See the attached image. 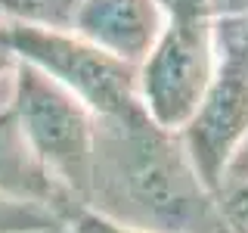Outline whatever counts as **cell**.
Here are the masks:
<instances>
[{
    "instance_id": "cell-13",
    "label": "cell",
    "mask_w": 248,
    "mask_h": 233,
    "mask_svg": "<svg viewBox=\"0 0 248 233\" xmlns=\"http://www.w3.org/2000/svg\"><path fill=\"white\" fill-rule=\"evenodd\" d=\"M211 22H230V19H248V0H205Z\"/></svg>"
},
{
    "instance_id": "cell-5",
    "label": "cell",
    "mask_w": 248,
    "mask_h": 233,
    "mask_svg": "<svg viewBox=\"0 0 248 233\" xmlns=\"http://www.w3.org/2000/svg\"><path fill=\"white\" fill-rule=\"evenodd\" d=\"M217 72L214 22L168 19L149 56L137 66V87L143 112L158 128L180 134L183 124L196 115L202 97L211 87Z\"/></svg>"
},
{
    "instance_id": "cell-10",
    "label": "cell",
    "mask_w": 248,
    "mask_h": 233,
    "mask_svg": "<svg viewBox=\"0 0 248 233\" xmlns=\"http://www.w3.org/2000/svg\"><path fill=\"white\" fill-rule=\"evenodd\" d=\"M220 199V212L227 217L232 233H248V183H236V186H223L217 193Z\"/></svg>"
},
{
    "instance_id": "cell-6",
    "label": "cell",
    "mask_w": 248,
    "mask_h": 233,
    "mask_svg": "<svg viewBox=\"0 0 248 233\" xmlns=\"http://www.w3.org/2000/svg\"><path fill=\"white\" fill-rule=\"evenodd\" d=\"M165 22L158 0H81L72 31L99 50L140 66L158 41Z\"/></svg>"
},
{
    "instance_id": "cell-2",
    "label": "cell",
    "mask_w": 248,
    "mask_h": 233,
    "mask_svg": "<svg viewBox=\"0 0 248 233\" xmlns=\"http://www.w3.org/2000/svg\"><path fill=\"white\" fill-rule=\"evenodd\" d=\"M10 84V109L28 150L75 208H84L96 150V115L53 78L25 62L13 66Z\"/></svg>"
},
{
    "instance_id": "cell-4",
    "label": "cell",
    "mask_w": 248,
    "mask_h": 233,
    "mask_svg": "<svg viewBox=\"0 0 248 233\" xmlns=\"http://www.w3.org/2000/svg\"><path fill=\"white\" fill-rule=\"evenodd\" d=\"M217 72L180 137L199 177L220 193L230 162L248 140V19L214 22Z\"/></svg>"
},
{
    "instance_id": "cell-1",
    "label": "cell",
    "mask_w": 248,
    "mask_h": 233,
    "mask_svg": "<svg viewBox=\"0 0 248 233\" xmlns=\"http://www.w3.org/2000/svg\"><path fill=\"white\" fill-rule=\"evenodd\" d=\"M84 208L140 233H232L217 193L199 177L177 134L140 109L96 118Z\"/></svg>"
},
{
    "instance_id": "cell-11",
    "label": "cell",
    "mask_w": 248,
    "mask_h": 233,
    "mask_svg": "<svg viewBox=\"0 0 248 233\" xmlns=\"http://www.w3.org/2000/svg\"><path fill=\"white\" fill-rule=\"evenodd\" d=\"M68 230L72 233H140V230H130V227H118V224L106 221V217L87 212V208H78L68 221Z\"/></svg>"
},
{
    "instance_id": "cell-9",
    "label": "cell",
    "mask_w": 248,
    "mask_h": 233,
    "mask_svg": "<svg viewBox=\"0 0 248 233\" xmlns=\"http://www.w3.org/2000/svg\"><path fill=\"white\" fill-rule=\"evenodd\" d=\"M81 0H0V19L41 28H72Z\"/></svg>"
},
{
    "instance_id": "cell-12",
    "label": "cell",
    "mask_w": 248,
    "mask_h": 233,
    "mask_svg": "<svg viewBox=\"0 0 248 233\" xmlns=\"http://www.w3.org/2000/svg\"><path fill=\"white\" fill-rule=\"evenodd\" d=\"M158 6L165 13V19H199V16H208L205 0H158Z\"/></svg>"
},
{
    "instance_id": "cell-15",
    "label": "cell",
    "mask_w": 248,
    "mask_h": 233,
    "mask_svg": "<svg viewBox=\"0 0 248 233\" xmlns=\"http://www.w3.org/2000/svg\"><path fill=\"white\" fill-rule=\"evenodd\" d=\"M13 66H16V59H13L10 53L3 50V47H0V78H3V75H10V72H13Z\"/></svg>"
},
{
    "instance_id": "cell-14",
    "label": "cell",
    "mask_w": 248,
    "mask_h": 233,
    "mask_svg": "<svg viewBox=\"0 0 248 233\" xmlns=\"http://www.w3.org/2000/svg\"><path fill=\"white\" fill-rule=\"evenodd\" d=\"M236 183H248V140L242 143V150L236 152V159L230 162L227 177H223V186H236Z\"/></svg>"
},
{
    "instance_id": "cell-7",
    "label": "cell",
    "mask_w": 248,
    "mask_h": 233,
    "mask_svg": "<svg viewBox=\"0 0 248 233\" xmlns=\"http://www.w3.org/2000/svg\"><path fill=\"white\" fill-rule=\"evenodd\" d=\"M0 196L46 205L65 221H72V215L78 212L75 202L62 193V186L41 168V162L28 150L10 106L0 109Z\"/></svg>"
},
{
    "instance_id": "cell-3",
    "label": "cell",
    "mask_w": 248,
    "mask_h": 233,
    "mask_svg": "<svg viewBox=\"0 0 248 233\" xmlns=\"http://www.w3.org/2000/svg\"><path fill=\"white\" fill-rule=\"evenodd\" d=\"M0 47L78 97L96 118L140 112L137 66L99 50L72 28H41L0 19Z\"/></svg>"
},
{
    "instance_id": "cell-8",
    "label": "cell",
    "mask_w": 248,
    "mask_h": 233,
    "mask_svg": "<svg viewBox=\"0 0 248 233\" xmlns=\"http://www.w3.org/2000/svg\"><path fill=\"white\" fill-rule=\"evenodd\" d=\"M68 221L37 202L0 196V233H62Z\"/></svg>"
}]
</instances>
